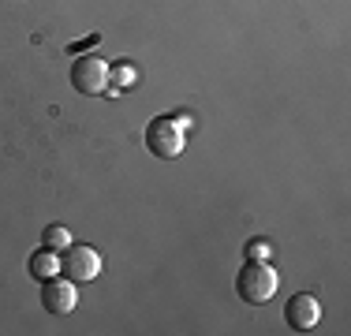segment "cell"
Listing matches in <instances>:
<instances>
[{
  "label": "cell",
  "instance_id": "obj_1",
  "mask_svg": "<svg viewBox=\"0 0 351 336\" xmlns=\"http://www.w3.org/2000/svg\"><path fill=\"white\" fill-rule=\"evenodd\" d=\"M236 291H239V299L254 302V307L269 302L273 291H277V269L265 262V258H247V265L236 276Z\"/></svg>",
  "mask_w": 351,
  "mask_h": 336
},
{
  "label": "cell",
  "instance_id": "obj_2",
  "mask_svg": "<svg viewBox=\"0 0 351 336\" xmlns=\"http://www.w3.org/2000/svg\"><path fill=\"white\" fill-rule=\"evenodd\" d=\"M183 142H187V131H183L180 116H157V120H149L146 146H149V154H154V157H161V161H176V157L183 154Z\"/></svg>",
  "mask_w": 351,
  "mask_h": 336
},
{
  "label": "cell",
  "instance_id": "obj_3",
  "mask_svg": "<svg viewBox=\"0 0 351 336\" xmlns=\"http://www.w3.org/2000/svg\"><path fill=\"white\" fill-rule=\"evenodd\" d=\"M71 86L79 90V94H105V90H108V64L101 60V56H94V53L75 56Z\"/></svg>",
  "mask_w": 351,
  "mask_h": 336
},
{
  "label": "cell",
  "instance_id": "obj_4",
  "mask_svg": "<svg viewBox=\"0 0 351 336\" xmlns=\"http://www.w3.org/2000/svg\"><path fill=\"white\" fill-rule=\"evenodd\" d=\"M60 273L75 284L94 280V276L101 273V254H97L94 247H86V243H71V247L64 250V258H60Z\"/></svg>",
  "mask_w": 351,
  "mask_h": 336
},
{
  "label": "cell",
  "instance_id": "obj_5",
  "mask_svg": "<svg viewBox=\"0 0 351 336\" xmlns=\"http://www.w3.org/2000/svg\"><path fill=\"white\" fill-rule=\"evenodd\" d=\"M75 299H79V296H75V280H68V276H64V280H60V276H49L45 288H41V307H45L49 314H56V317L71 314Z\"/></svg>",
  "mask_w": 351,
  "mask_h": 336
},
{
  "label": "cell",
  "instance_id": "obj_6",
  "mask_svg": "<svg viewBox=\"0 0 351 336\" xmlns=\"http://www.w3.org/2000/svg\"><path fill=\"white\" fill-rule=\"evenodd\" d=\"M317 317H322V307H317L314 296H291L288 307H284V322L299 333H311L317 325Z\"/></svg>",
  "mask_w": 351,
  "mask_h": 336
},
{
  "label": "cell",
  "instance_id": "obj_7",
  "mask_svg": "<svg viewBox=\"0 0 351 336\" xmlns=\"http://www.w3.org/2000/svg\"><path fill=\"white\" fill-rule=\"evenodd\" d=\"M27 269H30V276H34V280L45 284L49 276H60V254H56V250H49V247H41V250L30 254Z\"/></svg>",
  "mask_w": 351,
  "mask_h": 336
},
{
  "label": "cell",
  "instance_id": "obj_8",
  "mask_svg": "<svg viewBox=\"0 0 351 336\" xmlns=\"http://www.w3.org/2000/svg\"><path fill=\"white\" fill-rule=\"evenodd\" d=\"M41 247H49V250H56V254H60V250L71 247V232L64 228V224H49V228L41 232Z\"/></svg>",
  "mask_w": 351,
  "mask_h": 336
},
{
  "label": "cell",
  "instance_id": "obj_9",
  "mask_svg": "<svg viewBox=\"0 0 351 336\" xmlns=\"http://www.w3.org/2000/svg\"><path fill=\"white\" fill-rule=\"evenodd\" d=\"M247 258H269V243H265V239L247 243Z\"/></svg>",
  "mask_w": 351,
  "mask_h": 336
}]
</instances>
